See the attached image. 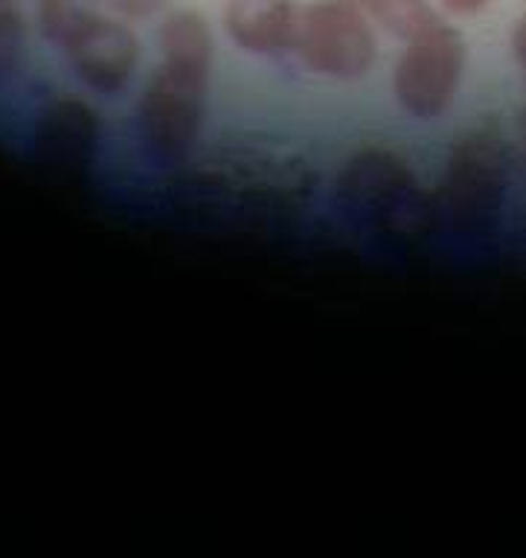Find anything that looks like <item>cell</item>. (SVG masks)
<instances>
[{
	"instance_id": "15",
	"label": "cell",
	"mask_w": 526,
	"mask_h": 558,
	"mask_svg": "<svg viewBox=\"0 0 526 558\" xmlns=\"http://www.w3.org/2000/svg\"><path fill=\"white\" fill-rule=\"evenodd\" d=\"M19 0H0V7H15Z\"/></svg>"
},
{
	"instance_id": "4",
	"label": "cell",
	"mask_w": 526,
	"mask_h": 558,
	"mask_svg": "<svg viewBox=\"0 0 526 558\" xmlns=\"http://www.w3.org/2000/svg\"><path fill=\"white\" fill-rule=\"evenodd\" d=\"M291 52L317 76L352 82L376 64V29L352 0H315L299 7Z\"/></svg>"
},
{
	"instance_id": "2",
	"label": "cell",
	"mask_w": 526,
	"mask_h": 558,
	"mask_svg": "<svg viewBox=\"0 0 526 558\" xmlns=\"http://www.w3.org/2000/svg\"><path fill=\"white\" fill-rule=\"evenodd\" d=\"M338 201L355 221L384 235H416L437 218L407 160L390 148L355 151L338 174Z\"/></svg>"
},
{
	"instance_id": "7",
	"label": "cell",
	"mask_w": 526,
	"mask_h": 558,
	"mask_svg": "<svg viewBox=\"0 0 526 558\" xmlns=\"http://www.w3.org/2000/svg\"><path fill=\"white\" fill-rule=\"evenodd\" d=\"M99 120L79 99H56L38 113L33 155L47 172L79 178L94 166L99 151Z\"/></svg>"
},
{
	"instance_id": "1",
	"label": "cell",
	"mask_w": 526,
	"mask_h": 558,
	"mask_svg": "<svg viewBox=\"0 0 526 558\" xmlns=\"http://www.w3.org/2000/svg\"><path fill=\"white\" fill-rule=\"evenodd\" d=\"M512 178V148L498 122L482 120L456 140L445 178L433 195V213L456 235L482 239L494 233Z\"/></svg>"
},
{
	"instance_id": "8",
	"label": "cell",
	"mask_w": 526,
	"mask_h": 558,
	"mask_svg": "<svg viewBox=\"0 0 526 558\" xmlns=\"http://www.w3.org/2000/svg\"><path fill=\"white\" fill-rule=\"evenodd\" d=\"M299 7L294 0H230L224 29L238 50L254 56H282L294 47Z\"/></svg>"
},
{
	"instance_id": "9",
	"label": "cell",
	"mask_w": 526,
	"mask_h": 558,
	"mask_svg": "<svg viewBox=\"0 0 526 558\" xmlns=\"http://www.w3.org/2000/svg\"><path fill=\"white\" fill-rule=\"evenodd\" d=\"M355 7L395 38H413L425 26L439 21L428 0H352Z\"/></svg>"
},
{
	"instance_id": "11",
	"label": "cell",
	"mask_w": 526,
	"mask_h": 558,
	"mask_svg": "<svg viewBox=\"0 0 526 558\" xmlns=\"http://www.w3.org/2000/svg\"><path fill=\"white\" fill-rule=\"evenodd\" d=\"M27 59V21L15 7H0V85L19 76Z\"/></svg>"
},
{
	"instance_id": "10",
	"label": "cell",
	"mask_w": 526,
	"mask_h": 558,
	"mask_svg": "<svg viewBox=\"0 0 526 558\" xmlns=\"http://www.w3.org/2000/svg\"><path fill=\"white\" fill-rule=\"evenodd\" d=\"M102 3L106 0H38L41 33L47 35V41L64 47L82 26L102 15Z\"/></svg>"
},
{
	"instance_id": "12",
	"label": "cell",
	"mask_w": 526,
	"mask_h": 558,
	"mask_svg": "<svg viewBox=\"0 0 526 558\" xmlns=\"http://www.w3.org/2000/svg\"><path fill=\"white\" fill-rule=\"evenodd\" d=\"M106 3L125 17H151L158 15L169 0H106Z\"/></svg>"
},
{
	"instance_id": "3",
	"label": "cell",
	"mask_w": 526,
	"mask_h": 558,
	"mask_svg": "<svg viewBox=\"0 0 526 558\" xmlns=\"http://www.w3.org/2000/svg\"><path fill=\"white\" fill-rule=\"evenodd\" d=\"M210 70L212 61L160 56L158 70L143 87L137 105L143 148L155 163H181L201 137Z\"/></svg>"
},
{
	"instance_id": "14",
	"label": "cell",
	"mask_w": 526,
	"mask_h": 558,
	"mask_svg": "<svg viewBox=\"0 0 526 558\" xmlns=\"http://www.w3.org/2000/svg\"><path fill=\"white\" fill-rule=\"evenodd\" d=\"M512 50H515V59L524 70V78H526V15L517 17L515 29H512Z\"/></svg>"
},
{
	"instance_id": "6",
	"label": "cell",
	"mask_w": 526,
	"mask_h": 558,
	"mask_svg": "<svg viewBox=\"0 0 526 558\" xmlns=\"http://www.w3.org/2000/svg\"><path fill=\"white\" fill-rule=\"evenodd\" d=\"M73 73L99 96H120L140 64V41L129 24L97 15L62 47Z\"/></svg>"
},
{
	"instance_id": "5",
	"label": "cell",
	"mask_w": 526,
	"mask_h": 558,
	"mask_svg": "<svg viewBox=\"0 0 526 558\" xmlns=\"http://www.w3.org/2000/svg\"><path fill=\"white\" fill-rule=\"evenodd\" d=\"M465 70V41L454 26L433 21L407 38L393 73L395 99L416 120H437L454 105Z\"/></svg>"
},
{
	"instance_id": "13",
	"label": "cell",
	"mask_w": 526,
	"mask_h": 558,
	"mask_svg": "<svg viewBox=\"0 0 526 558\" xmlns=\"http://www.w3.org/2000/svg\"><path fill=\"white\" fill-rule=\"evenodd\" d=\"M491 0H439V7L448 9L451 15H460V17H472V15H480L482 9L489 7Z\"/></svg>"
}]
</instances>
